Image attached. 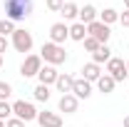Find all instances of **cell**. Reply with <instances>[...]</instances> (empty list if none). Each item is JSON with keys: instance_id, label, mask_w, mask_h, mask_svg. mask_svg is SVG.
<instances>
[{"instance_id": "ba28073f", "label": "cell", "mask_w": 129, "mask_h": 127, "mask_svg": "<svg viewBox=\"0 0 129 127\" xmlns=\"http://www.w3.org/2000/svg\"><path fill=\"white\" fill-rule=\"evenodd\" d=\"M67 37H70V28H67L64 23H55V25L50 28V43H55V45H62Z\"/></svg>"}, {"instance_id": "7402d4cb", "label": "cell", "mask_w": 129, "mask_h": 127, "mask_svg": "<svg viewBox=\"0 0 129 127\" xmlns=\"http://www.w3.org/2000/svg\"><path fill=\"white\" fill-rule=\"evenodd\" d=\"M15 30H17V28H15V23H13V20H8V17H5V20H0V35H3V37H5V35H13Z\"/></svg>"}, {"instance_id": "7a4b0ae2", "label": "cell", "mask_w": 129, "mask_h": 127, "mask_svg": "<svg viewBox=\"0 0 129 127\" xmlns=\"http://www.w3.org/2000/svg\"><path fill=\"white\" fill-rule=\"evenodd\" d=\"M40 57L45 60L47 65H62L64 60H67V52H64L62 45H55V43H45L42 45V50H40Z\"/></svg>"}, {"instance_id": "f546056e", "label": "cell", "mask_w": 129, "mask_h": 127, "mask_svg": "<svg viewBox=\"0 0 129 127\" xmlns=\"http://www.w3.org/2000/svg\"><path fill=\"white\" fill-rule=\"evenodd\" d=\"M124 127H129V115H127V117H124Z\"/></svg>"}, {"instance_id": "9a60e30c", "label": "cell", "mask_w": 129, "mask_h": 127, "mask_svg": "<svg viewBox=\"0 0 129 127\" xmlns=\"http://www.w3.org/2000/svg\"><path fill=\"white\" fill-rule=\"evenodd\" d=\"M109 60H112V50H109V45H102L97 52H92V62H94V65L109 62Z\"/></svg>"}, {"instance_id": "8992f818", "label": "cell", "mask_w": 129, "mask_h": 127, "mask_svg": "<svg viewBox=\"0 0 129 127\" xmlns=\"http://www.w3.org/2000/svg\"><path fill=\"white\" fill-rule=\"evenodd\" d=\"M13 48H15L17 52H30L32 50V32L17 28V30L13 32Z\"/></svg>"}, {"instance_id": "484cf974", "label": "cell", "mask_w": 129, "mask_h": 127, "mask_svg": "<svg viewBox=\"0 0 129 127\" xmlns=\"http://www.w3.org/2000/svg\"><path fill=\"white\" fill-rule=\"evenodd\" d=\"M45 5H47V10H52V13H60L62 5H64V0H47Z\"/></svg>"}, {"instance_id": "277c9868", "label": "cell", "mask_w": 129, "mask_h": 127, "mask_svg": "<svg viewBox=\"0 0 129 127\" xmlns=\"http://www.w3.org/2000/svg\"><path fill=\"white\" fill-rule=\"evenodd\" d=\"M13 115H15L17 120H22V122L37 120V110H35V105L25 102V100H17L15 105H13Z\"/></svg>"}, {"instance_id": "3957f363", "label": "cell", "mask_w": 129, "mask_h": 127, "mask_svg": "<svg viewBox=\"0 0 129 127\" xmlns=\"http://www.w3.org/2000/svg\"><path fill=\"white\" fill-rule=\"evenodd\" d=\"M87 35H89V37H94L99 45H107V40H109L112 30H109V25H104V23L94 20V23H89V25H87Z\"/></svg>"}, {"instance_id": "d6a6232c", "label": "cell", "mask_w": 129, "mask_h": 127, "mask_svg": "<svg viewBox=\"0 0 129 127\" xmlns=\"http://www.w3.org/2000/svg\"><path fill=\"white\" fill-rule=\"evenodd\" d=\"M0 127H5V122H3V120H0Z\"/></svg>"}, {"instance_id": "8fae6325", "label": "cell", "mask_w": 129, "mask_h": 127, "mask_svg": "<svg viewBox=\"0 0 129 127\" xmlns=\"http://www.w3.org/2000/svg\"><path fill=\"white\" fill-rule=\"evenodd\" d=\"M40 127H62V117L57 112H37Z\"/></svg>"}, {"instance_id": "83f0119b", "label": "cell", "mask_w": 129, "mask_h": 127, "mask_svg": "<svg viewBox=\"0 0 129 127\" xmlns=\"http://www.w3.org/2000/svg\"><path fill=\"white\" fill-rule=\"evenodd\" d=\"M119 23H122L124 28H129V10H124V13L119 15Z\"/></svg>"}, {"instance_id": "e0dca14e", "label": "cell", "mask_w": 129, "mask_h": 127, "mask_svg": "<svg viewBox=\"0 0 129 127\" xmlns=\"http://www.w3.org/2000/svg\"><path fill=\"white\" fill-rule=\"evenodd\" d=\"M70 37H72V40H77V43H82V40L87 37V25H82V23H75V25L70 28Z\"/></svg>"}, {"instance_id": "30bf717a", "label": "cell", "mask_w": 129, "mask_h": 127, "mask_svg": "<svg viewBox=\"0 0 129 127\" xmlns=\"http://www.w3.org/2000/svg\"><path fill=\"white\" fill-rule=\"evenodd\" d=\"M72 95L77 97V100H87V97L92 95V82H87V80H75V85H72Z\"/></svg>"}, {"instance_id": "836d02e7", "label": "cell", "mask_w": 129, "mask_h": 127, "mask_svg": "<svg viewBox=\"0 0 129 127\" xmlns=\"http://www.w3.org/2000/svg\"><path fill=\"white\" fill-rule=\"evenodd\" d=\"M127 70H129V62H127Z\"/></svg>"}, {"instance_id": "7c38bea8", "label": "cell", "mask_w": 129, "mask_h": 127, "mask_svg": "<svg viewBox=\"0 0 129 127\" xmlns=\"http://www.w3.org/2000/svg\"><path fill=\"white\" fill-rule=\"evenodd\" d=\"M37 77H40V85H55L57 77H60V72L52 67V65H45V67H40V72H37Z\"/></svg>"}, {"instance_id": "ffe728a7", "label": "cell", "mask_w": 129, "mask_h": 127, "mask_svg": "<svg viewBox=\"0 0 129 127\" xmlns=\"http://www.w3.org/2000/svg\"><path fill=\"white\" fill-rule=\"evenodd\" d=\"M60 13H62V15H64V20H75V17L80 15V8H77L75 3H64V5H62V10H60Z\"/></svg>"}, {"instance_id": "6da1fadb", "label": "cell", "mask_w": 129, "mask_h": 127, "mask_svg": "<svg viewBox=\"0 0 129 127\" xmlns=\"http://www.w3.org/2000/svg\"><path fill=\"white\" fill-rule=\"evenodd\" d=\"M3 8H5V17L13 20V23H17V20H22V17L30 15L32 0H5Z\"/></svg>"}, {"instance_id": "52a82bcc", "label": "cell", "mask_w": 129, "mask_h": 127, "mask_svg": "<svg viewBox=\"0 0 129 127\" xmlns=\"http://www.w3.org/2000/svg\"><path fill=\"white\" fill-rule=\"evenodd\" d=\"M40 67H42V57L40 55H27L25 62L20 65V75L22 77H32V75L40 72Z\"/></svg>"}, {"instance_id": "603a6c76", "label": "cell", "mask_w": 129, "mask_h": 127, "mask_svg": "<svg viewBox=\"0 0 129 127\" xmlns=\"http://www.w3.org/2000/svg\"><path fill=\"white\" fill-rule=\"evenodd\" d=\"M82 43H84V50H89V52H97V50L102 48V45H99V43H97L94 37H89V35H87V37H84V40H82Z\"/></svg>"}, {"instance_id": "d6986e66", "label": "cell", "mask_w": 129, "mask_h": 127, "mask_svg": "<svg viewBox=\"0 0 129 127\" xmlns=\"http://www.w3.org/2000/svg\"><path fill=\"white\" fill-rule=\"evenodd\" d=\"M117 20H119V13L112 10V8H107V10L99 13V23H104V25H112V23H117Z\"/></svg>"}, {"instance_id": "1f68e13d", "label": "cell", "mask_w": 129, "mask_h": 127, "mask_svg": "<svg viewBox=\"0 0 129 127\" xmlns=\"http://www.w3.org/2000/svg\"><path fill=\"white\" fill-rule=\"evenodd\" d=\"M0 67H3V55H0Z\"/></svg>"}, {"instance_id": "f1b7e54d", "label": "cell", "mask_w": 129, "mask_h": 127, "mask_svg": "<svg viewBox=\"0 0 129 127\" xmlns=\"http://www.w3.org/2000/svg\"><path fill=\"white\" fill-rule=\"evenodd\" d=\"M5 50H8V40H5V37H3V35H0V55H3V52H5Z\"/></svg>"}, {"instance_id": "5b68a950", "label": "cell", "mask_w": 129, "mask_h": 127, "mask_svg": "<svg viewBox=\"0 0 129 127\" xmlns=\"http://www.w3.org/2000/svg\"><path fill=\"white\" fill-rule=\"evenodd\" d=\"M107 75H109L114 82H122V80L129 75L127 62H124V60H119V57H112V60L107 62Z\"/></svg>"}, {"instance_id": "ac0fdd59", "label": "cell", "mask_w": 129, "mask_h": 127, "mask_svg": "<svg viewBox=\"0 0 129 127\" xmlns=\"http://www.w3.org/2000/svg\"><path fill=\"white\" fill-rule=\"evenodd\" d=\"M114 85H117V82H114L109 75H102V77L97 80V87H99V92H104V95H109V92H112Z\"/></svg>"}, {"instance_id": "2e32d148", "label": "cell", "mask_w": 129, "mask_h": 127, "mask_svg": "<svg viewBox=\"0 0 129 127\" xmlns=\"http://www.w3.org/2000/svg\"><path fill=\"white\" fill-rule=\"evenodd\" d=\"M55 85H57V90H60L62 95H70V92H72V85H75V77H70V75L64 72V75H60V77H57V82H55Z\"/></svg>"}, {"instance_id": "44dd1931", "label": "cell", "mask_w": 129, "mask_h": 127, "mask_svg": "<svg viewBox=\"0 0 129 127\" xmlns=\"http://www.w3.org/2000/svg\"><path fill=\"white\" fill-rule=\"evenodd\" d=\"M32 92H35V100H40V102H47L50 100V87L47 85H37Z\"/></svg>"}, {"instance_id": "4fadbf2b", "label": "cell", "mask_w": 129, "mask_h": 127, "mask_svg": "<svg viewBox=\"0 0 129 127\" xmlns=\"http://www.w3.org/2000/svg\"><path fill=\"white\" fill-rule=\"evenodd\" d=\"M82 77L87 80V82H97V80L102 77V67L94 62H87L84 67H82Z\"/></svg>"}, {"instance_id": "4dcf8cb0", "label": "cell", "mask_w": 129, "mask_h": 127, "mask_svg": "<svg viewBox=\"0 0 129 127\" xmlns=\"http://www.w3.org/2000/svg\"><path fill=\"white\" fill-rule=\"evenodd\" d=\"M124 5H127V10H129V0H124Z\"/></svg>"}, {"instance_id": "cb8c5ba5", "label": "cell", "mask_w": 129, "mask_h": 127, "mask_svg": "<svg viewBox=\"0 0 129 127\" xmlns=\"http://www.w3.org/2000/svg\"><path fill=\"white\" fill-rule=\"evenodd\" d=\"M10 115H13V105H8V102H0V120L5 122V120H10Z\"/></svg>"}, {"instance_id": "9c48e42d", "label": "cell", "mask_w": 129, "mask_h": 127, "mask_svg": "<svg viewBox=\"0 0 129 127\" xmlns=\"http://www.w3.org/2000/svg\"><path fill=\"white\" fill-rule=\"evenodd\" d=\"M57 107H60V112H64V115H75L77 107H80V100L70 92V95H62V97H60V105H57Z\"/></svg>"}, {"instance_id": "d4e9b609", "label": "cell", "mask_w": 129, "mask_h": 127, "mask_svg": "<svg viewBox=\"0 0 129 127\" xmlns=\"http://www.w3.org/2000/svg\"><path fill=\"white\" fill-rule=\"evenodd\" d=\"M10 95H13V87H10L8 82H0V102H5Z\"/></svg>"}, {"instance_id": "5bb4252c", "label": "cell", "mask_w": 129, "mask_h": 127, "mask_svg": "<svg viewBox=\"0 0 129 127\" xmlns=\"http://www.w3.org/2000/svg\"><path fill=\"white\" fill-rule=\"evenodd\" d=\"M80 23L82 25H89V23H94L97 20V10H94V5H84V8H80Z\"/></svg>"}, {"instance_id": "4316f807", "label": "cell", "mask_w": 129, "mask_h": 127, "mask_svg": "<svg viewBox=\"0 0 129 127\" xmlns=\"http://www.w3.org/2000/svg\"><path fill=\"white\" fill-rule=\"evenodd\" d=\"M5 127H25V122L17 117H10V120H5Z\"/></svg>"}]
</instances>
